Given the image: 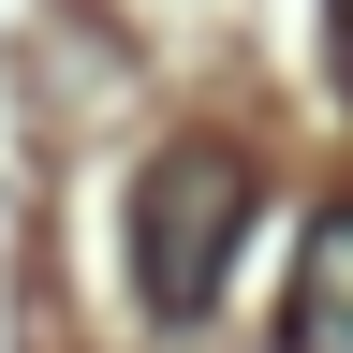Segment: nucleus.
<instances>
[{"label":"nucleus","instance_id":"1","mask_svg":"<svg viewBox=\"0 0 353 353\" xmlns=\"http://www.w3.org/2000/svg\"><path fill=\"white\" fill-rule=\"evenodd\" d=\"M265 176L236 132H176V148H148V176H132V309L148 324H206L221 280H236V236H250Z\"/></svg>","mask_w":353,"mask_h":353},{"label":"nucleus","instance_id":"2","mask_svg":"<svg viewBox=\"0 0 353 353\" xmlns=\"http://www.w3.org/2000/svg\"><path fill=\"white\" fill-rule=\"evenodd\" d=\"M280 353H353V206H309L294 294H280Z\"/></svg>","mask_w":353,"mask_h":353},{"label":"nucleus","instance_id":"3","mask_svg":"<svg viewBox=\"0 0 353 353\" xmlns=\"http://www.w3.org/2000/svg\"><path fill=\"white\" fill-rule=\"evenodd\" d=\"M339 74H353V0H339Z\"/></svg>","mask_w":353,"mask_h":353}]
</instances>
